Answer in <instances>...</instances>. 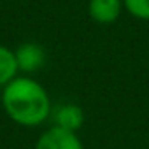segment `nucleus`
<instances>
[{"label":"nucleus","instance_id":"5","mask_svg":"<svg viewBox=\"0 0 149 149\" xmlns=\"http://www.w3.org/2000/svg\"><path fill=\"white\" fill-rule=\"evenodd\" d=\"M123 9V0H90L88 2L90 18L100 25L114 23L121 16Z\"/></svg>","mask_w":149,"mask_h":149},{"label":"nucleus","instance_id":"2","mask_svg":"<svg viewBox=\"0 0 149 149\" xmlns=\"http://www.w3.org/2000/svg\"><path fill=\"white\" fill-rule=\"evenodd\" d=\"M35 149H84V147L76 132H70L60 126H51L37 139Z\"/></svg>","mask_w":149,"mask_h":149},{"label":"nucleus","instance_id":"4","mask_svg":"<svg viewBox=\"0 0 149 149\" xmlns=\"http://www.w3.org/2000/svg\"><path fill=\"white\" fill-rule=\"evenodd\" d=\"M53 126H60L70 132H77L84 123V112L76 104H61L51 111Z\"/></svg>","mask_w":149,"mask_h":149},{"label":"nucleus","instance_id":"3","mask_svg":"<svg viewBox=\"0 0 149 149\" xmlns=\"http://www.w3.org/2000/svg\"><path fill=\"white\" fill-rule=\"evenodd\" d=\"M14 56H16L19 72H26V74L40 70L46 63V51L40 44H35V42L21 44L14 51Z\"/></svg>","mask_w":149,"mask_h":149},{"label":"nucleus","instance_id":"6","mask_svg":"<svg viewBox=\"0 0 149 149\" xmlns=\"http://www.w3.org/2000/svg\"><path fill=\"white\" fill-rule=\"evenodd\" d=\"M18 72L19 68L16 63L14 51L0 44V86H6L14 77H18Z\"/></svg>","mask_w":149,"mask_h":149},{"label":"nucleus","instance_id":"1","mask_svg":"<svg viewBox=\"0 0 149 149\" xmlns=\"http://www.w3.org/2000/svg\"><path fill=\"white\" fill-rule=\"evenodd\" d=\"M6 114L21 126H39L51 116V98L44 86L32 77H14L2 91Z\"/></svg>","mask_w":149,"mask_h":149},{"label":"nucleus","instance_id":"7","mask_svg":"<svg viewBox=\"0 0 149 149\" xmlns=\"http://www.w3.org/2000/svg\"><path fill=\"white\" fill-rule=\"evenodd\" d=\"M123 7L133 18L149 21V0H123Z\"/></svg>","mask_w":149,"mask_h":149}]
</instances>
